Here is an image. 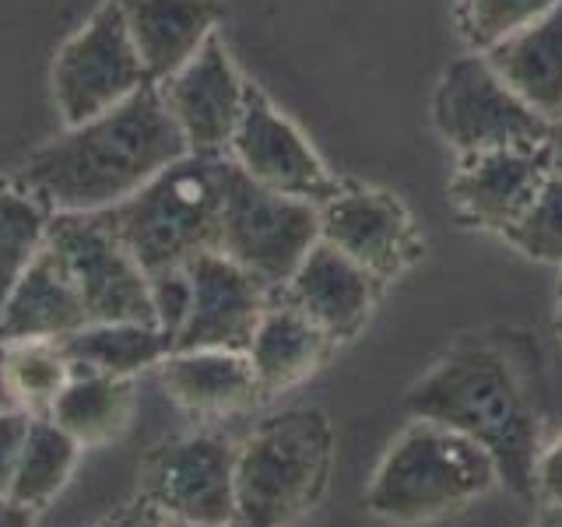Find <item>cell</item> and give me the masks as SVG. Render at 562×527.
Listing matches in <instances>:
<instances>
[{"mask_svg":"<svg viewBox=\"0 0 562 527\" xmlns=\"http://www.w3.org/2000/svg\"><path fill=\"white\" fill-rule=\"evenodd\" d=\"M187 152L158 85H145L110 113L67 127L35 148L18 169L14 187L40 198L53 215H95L127 201Z\"/></svg>","mask_w":562,"mask_h":527,"instance_id":"1","label":"cell"},{"mask_svg":"<svg viewBox=\"0 0 562 527\" xmlns=\"http://www.w3.org/2000/svg\"><path fill=\"white\" fill-rule=\"evenodd\" d=\"M404 412L474 439L496 461L499 485L538 500L535 471L544 450L538 401L499 345L482 338L450 345L404 394Z\"/></svg>","mask_w":562,"mask_h":527,"instance_id":"2","label":"cell"},{"mask_svg":"<svg viewBox=\"0 0 562 527\" xmlns=\"http://www.w3.org/2000/svg\"><path fill=\"white\" fill-rule=\"evenodd\" d=\"M499 485V468L474 439L429 418H412L383 450L366 485V509L373 517L418 527L485 500Z\"/></svg>","mask_w":562,"mask_h":527,"instance_id":"3","label":"cell"},{"mask_svg":"<svg viewBox=\"0 0 562 527\" xmlns=\"http://www.w3.org/2000/svg\"><path fill=\"white\" fill-rule=\"evenodd\" d=\"M222 158L187 152L127 201L99 211L148 278L180 271L201 254L218 250Z\"/></svg>","mask_w":562,"mask_h":527,"instance_id":"4","label":"cell"},{"mask_svg":"<svg viewBox=\"0 0 562 527\" xmlns=\"http://www.w3.org/2000/svg\"><path fill=\"white\" fill-rule=\"evenodd\" d=\"M334 429L321 408H285L236 444L233 527H292L324 500Z\"/></svg>","mask_w":562,"mask_h":527,"instance_id":"5","label":"cell"},{"mask_svg":"<svg viewBox=\"0 0 562 527\" xmlns=\"http://www.w3.org/2000/svg\"><path fill=\"white\" fill-rule=\"evenodd\" d=\"M316 243H321V204L260 187L228 155L222 158L218 254L236 260L274 295Z\"/></svg>","mask_w":562,"mask_h":527,"instance_id":"6","label":"cell"},{"mask_svg":"<svg viewBox=\"0 0 562 527\" xmlns=\"http://www.w3.org/2000/svg\"><path fill=\"white\" fill-rule=\"evenodd\" d=\"M432 123L457 158L544 145L549 137V120L538 116L479 49L457 57L443 70L432 96Z\"/></svg>","mask_w":562,"mask_h":527,"instance_id":"7","label":"cell"},{"mask_svg":"<svg viewBox=\"0 0 562 527\" xmlns=\"http://www.w3.org/2000/svg\"><path fill=\"white\" fill-rule=\"evenodd\" d=\"M145 85L155 81L148 78L116 0H102L53 60V105L64 127L110 113Z\"/></svg>","mask_w":562,"mask_h":527,"instance_id":"8","label":"cell"},{"mask_svg":"<svg viewBox=\"0 0 562 527\" xmlns=\"http://www.w3.org/2000/svg\"><path fill=\"white\" fill-rule=\"evenodd\" d=\"M46 246L64 271L75 281L85 303L88 324H113V321H140L155 324L151 306V278L131 257L105 218L99 215H70L57 211L49 218Z\"/></svg>","mask_w":562,"mask_h":527,"instance_id":"9","label":"cell"},{"mask_svg":"<svg viewBox=\"0 0 562 527\" xmlns=\"http://www.w3.org/2000/svg\"><path fill=\"white\" fill-rule=\"evenodd\" d=\"M140 500L166 520L233 527L236 444L215 433H193L151 447L140 464Z\"/></svg>","mask_w":562,"mask_h":527,"instance_id":"10","label":"cell"},{"mask_svg":"<svg viewBox=\"0 0 562 527\" xmlns=\"http://www.w3.org/2000/svg\"><path fill=\"white\" fill-rule=\"evenodd\" d=\"M225 155L260 187L289 193L299 201L324 204L341 190V183L324 166V158L303 137V131L257 85L246 88L239 127Z\"/></svg>","mask_w":562,"mask_h":527,"instance_id":"11","label":"cell"},{"mask_svg":"<svg viewBox=\"0 0 562 527\" xmlns=\"http://www.w3.org/2000/svg\"><path fill=\"white\" fill-rule=\"evenodd\" d=\"M246 88L250 85L215 32L176 75L158 81V96L193 155H225L239 127Z\"/></svg>","mask_w":562,"mask_h":527,"instance_id":"12","label":"cell"},{"mask_svg":"<svg viewBox=\"0 0 562 527\" xmlns=\"http://www.w3.org/2000/svg\"><path fill=\"white\" fill-rule=\"evenodd\" d=\"M321 239L373 274L394 281L418 257V236L408 208L383 190H338L321 204Z\"/></svg>","mask_w":562,"mask_h":527,"instance_id":"13","label":"cell"},{"mask_svg":"<svg viewBox=\"0 0 562 527\" xmlns=\"http://www.w3.org/2000/svg\"><path fill=\"white\" fill-rule=\"evenodd\" d=\"M190 278V310L183 327L176 330L172 351L190 348H233L246 351L263 310L271 303V292L260 281L243 271L236 260L211 250L187 264Z\"/></svg>","mask_w":562,"mask_h":527,"instance_id":"14","label":"cell"},{"mask_svg":"<svg viewBox=\"0 0 562 527\" xmlns=\"http://www.w3.org/2000/svg\"><path fill=\"white\" fill-rule=\"evenodd\" d=\"M552 176V158L544 145L496 148L457 158L450 201L464 222L485 233H506Z\"/></svg>","mask_w":562,"mask_h":527,"instance_id":"15","label":"cell"},{"mask_svg":"<svg viewBox=\"0 0 562 527\" xmlns=\"http://www.w3.org/2000/svg\"><path fill=\"white\" fill-rule=\"evenodd\" d=\"M380 289L383 281L321 239L274 295L306 313L334 345H341L356 338L373 316Z\"/></svg>","mask_w":562,"mask_h":527,"instance_id":"16","label":"cell"},{"mask_svg":"<svg viewBox=\"0 0 562 527\" xmlns=\"http://www.w3.org/2000/svg\"><path fill=\"white\" fill-rule=\"evenodd\" d=\"M158 380L172 404L198 418L243 415L263 401L250 356L233 348H176L158 362Z\"/></svg>","mask_w":562,"mask_h":527,"instance_id":"17","label":"cell"},{"mask_svg":"<svg viewBox=\"0 0 562 527\" xmlns=\"http://www.w3.org/2000/svg\"><path fill=\"white\" fill-rule=\"evenodd\" d=\"M116 8L155 85L176 75L222 22V0H116Z\"/></svg>","mask_w":562,"mask_h":527,"instance_id":"18","label":"cell"},{"mask_svg":"<svg viewBox=\"0 0 562 527\" xmlns=\"http://www.w3.org/2000/svg\"><path fill=\"white\" fill-rule=\"evenodd\" d=\"M88 324L85 303L57 254L43 246L32 268L0 306V345L8 341H64Z\"/></svg>","mask_w":562,"mask_h":527,"instance_id":"19","label":"cell"},{"mask_svg":"<svg viewBox=\"0 0 562 527\" xmlns=\"http://www.w3.org/2000/svg\"><path fill=\"white\" fill-rule=\"evenodd\" d=\"M334 348L338 345L306 313H299L285 299L271 295L250 345H246V356H250V366L257 373L260 394L268 401L310 380L330 359Z\"/></svg>","mask_w":562,"mask_h":527,"instance_id":"20","label":"cell"},{"mask_svg":"<svg viewBox=\"0 0 562 527\" xmlns=\"http://www.w3.org/2000/svg\"><path fill=\"white\" fill-rule=\"evenodd\" d=\"M485 57L538 116L549 123L562 116V0L485 49Z\"/></svg>","mask_w":562,"mask_h":527,"instance_id":"21","label":"cell"},{"mask_svg":"<svg viewBox=\"0 0 562 527\" xmlns=\"http://www.w3.org/2000/svg\"><path fill=\"white\" fill-rule=\"evenodd\" d=\"M134 408H137L134 380L75 369V377H70L64 394L53 404L49 418L70 439H78L85 450H95L113 444V439H120L131 429Z\"/></svg>","mask_w":562,"mask_h":527,"instance_id":"22","label":"cell"},{"mask_svg":"<svg viewBox=\"0 0 562 527\" xmlns=\"http://www.w3.org/2000/svg\"><path fill=\"white\" fill-rule=\"evenodd\" d=\"M67 359L85 373H105L134 380L145 369H158L172 351V334L158 324L113 321V324H85L60 341Z\"/></svg>","mask_w":562,"mask_h":527,"instance_id":"23","label":"cell"},{"mask_svg":"<svg viewBox=\"0 0 562 527\" xmlns=\"http://www.w3.org/2000/svg\"><path fill=\"white\" fill-rule=\"evenodd\" d=\"M81 453L85 447L78 439H70L49 415H32L8 496L40 514V509H46L67 489V482L75 479Z\"/></svg>","mask_w":562,"mask_h":527,"instance_id":"24","label":"cell"},{"mask_svg":"<svg viewBox=\"0 0 562 527\" xmlns=\"http://www.w3.org/2000/svg\"><path fill=\"white\" fill-rule=\"evenodd\" d=\"M4 369L11 394L25 415H49L64 386L75 377V362L67 359L60 341H8Z\"/></svg>","mask_w":562,"mask_h":527,"instance_id":"25","label":"cell"},{"mask_svg":"<svg viewBox=\"0 0 562 527\" xmlns=\"http://www.w3.org/2000/svg\"><path fill=\"white\" fill-rule=\"evenodd\" d=\"M53 211L22 187L0 190V306L32 260L43 254Z\"/></svg>","mask_w":562,"mask_h":527,"instance_id":"26","label":"cell"},{"mask_svg":"<svg viewBox=\"0 0 562 527\" xmlns=\"http://www.w3.org/2000/svg\"><path fill=\"white\" fill-rule=\"evenodd\" d=\"M503 239L527 260L562 268V172H552L531 208L506 228Z\"/></svg>","mask_w":562,"mask_h":527,"instance_id":"27","label":"cell"},{"mask_svg":"<svg viewBox=\"0 0 562 527\" xmlns=\"http://www.w3.org/2000/svg\"><path fill=\"white\" fill-rule=\"evenodd\" d=\"M555 4L559 0H461L457 18H461L468 46L485 53L517 29L531 25L544 11H552Z\"/></svg>","mask_w":562,"mask_h":527,"instance_id":"28","label":"cell"},{"mask_svg":"<svg viewBox=\"0 0 562 527\" xmlns=\"http://www.w3.org/2000/svg\"><path fill=\"white\" fill-rule=\"evenodd\" d=\"M151 306H155V324L169 330L176 345V330L183 327L187 310H190V278L183 268L151 278Z\"/></svg>","mask_w":562,"mask_h":527,"instance_id":"29","label":"cell"},{"mask_svg":"<svg viewBox=\"0 0 562 527\" xmlns=\"http://www.w3.org/2000/svg\"><path fill=\"white\" fill-rule=\"evenodd\" d=\"M29 418L32 415H25V412H4V415H0V496H8V492H11L18 453H22L25 433H29Z\"/></svg>","mask_w":562,"mask_h":527,"instance_id":"30","label":"cell"},{"mask_svg":"<svg viewBox=\"0 0 562 527\" xmlns=\"http://www.w3.org/2000/svg\"><path fill=\"white\" fill-rule=\"evenodd\" d=\"M535 489H538L541 503L562 506V433L552 439V444H544V450L538 457Z\"/></svg>","mask_w":562,"mask_h":527,"instance_id":"31","label":"cell"},{"mask_svg":"<svg viewBox=\"0 0 562 527\" xmlns=\"http://www.w3.org/2000/svg\"><path fill=\"white\" fill-rule=\"evenodd\" d=\"M99 527H166V517L158 514V509L151 506V503H145V500H137L134 506H127V509H120L116 517H110V520H102Z\"/></svg>","mask_w":562,"mask_h":527,"instance_id":"32","label":"cell"},{"mask_svg":"<svg viewBox=\"0 0 562 527\" xmlns=\"http://www.w3.org/2000/svg\"><path fill=\"white\" fill-rule=\"evenodd\" d=\"M0 527H35V509L11 496H0Z\"/></svg>","mask_w":562,"mask_h":527,"instance_id":"33","label":"cell"},{"mask_svg":"<svg viewBox=\"0 0 562 527\" xmlns=\"http://www.w3.org/2000/svg\"><path fill=\"white\" fill-rule=\"evenodd\" d=\"M544 148L552 158V172H562V116L549 123V137H544Z\"/></svg>","mask_w":562,"mask_h":527,"instance_id":"34","label":"cell"},{"mask_svg":"<svg viewBox=\"0 0 562 527\" xmlns=\"http://www.w3.org/2000/svg\"><path fill=\"white\" fill-rule=\"evenodd\" d=\"M4 412H22L18 401L11 394V383H8V369H4V348H0V415Z\"/></svg>","mask_w":562,"mask_h":527,"instance_id":"35","label":"cell"},{"mask_svg":"<svg viewBox=\"0 0 562 527\" xmlns=\"http://www.w3.org/2000/svg\"><path fill=\"white\" fill-rule=\"evenodd\" d=\"M531 527H562V506H549V503H544V509L535 517Z\"/></svg>","mask_w":562,"mask_h":527,"instance_id":"36","label":"cell"},{"mask_svg":"<svg viewBox=\"0 0 562 527\" xmlns=\"http://www.w3.org/2000/svg\"><path fill=\"white\" fill-rule=\"evenodd\" d=\"M555 334L562 338V268H559V289H555Z\"/></svg>","mask_w":562,"mask_h":527,"instance_id":"37","label":"cell"},{"mask_svg":"<svg viewBox=\"0 0 562 527\" xmlns=\"http://www.w3.org/2000/svg\"><path fill=\"white\" fill-rule=\"evenodd\" d=\"M166 527H198V524H180V520H166Z\"/></svg>","mask_w":562,"mask_h":527,"instance_id":"38","label":"cell"},{"mask_svg":"<svg viewBox=\"0 0 562 527\" xmlns=\"http://www.w3.org/2000/svg\"><path fill=\"white\" fill-rule=\"evenodd\" d=\"M0 190H4V183H0Z\"/></svg>","mask_w":562,"mask_h":527,"instance_id":"39","label":"cell"}]
</instances>
